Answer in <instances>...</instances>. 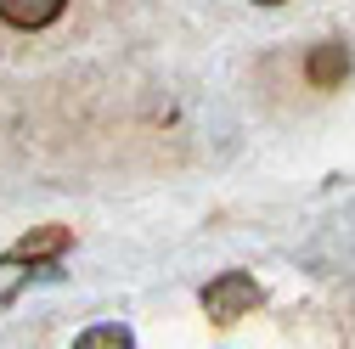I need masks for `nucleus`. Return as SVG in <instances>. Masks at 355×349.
<instances>
[{
    "label": "nucleus",
    "mask_w": 355,
    "mask_h": 349,
    "mask_svg": "<svg viewBox=\"0 0 355 349\" xmlns=\"http://www.w3.org/2000/svg\"><path fill=\"white\" fill-rule=\"evenodd\" d=\"M259 304V287H254V276L248 271H226V276H214L209 287H203V310H209V321H237V316H248Z\"/></svg>",
    "instance_id": "f257e3e1"
},
{
    "label": "nucleus",
    "mask_w": 355,
    "mask_h": 349,
    "mask_svg": "<svg viewBox=\"0 0 355 349\" xmlns=\"http://www.w3.org/2000/svg\"><path fill=\"white\" fill-rule=\"evenodd\" d=\"M68 0H0V23H12V28H46L62 17Z\"/></svg>",
    "instance_id": "f03ea898"
},
{
    "label": "nucleus",
    "mask_w": 355,
    "mask_h": 349,
    "mask_svg": "<svg viewBox=\"0 0 355 349\" xmlns=\"http://www.w3.org/2000/svg\"><path fill=\"white\" fill-rule=\"evenodd\" d=\"M304 73H310V84H316V91H333V84L349 73V46H316L310 51V62H304Z\"/></svg>",
    "instance_id": "7ed1b4c3"
},
{
    "label": "nucleus",
    "mask_w": 355,
    "mask_h": 349,
    "mask_svg": "<svg viewBox=\"0 0 355 349\" xmlns=\"http://www.w3.org/2000/svg\"><path fill=\"white\" fill-rule=\"evenodd\" d=\"M62 248H68V231H62V226H46V231H34V237L12 242L6 259H17V265L28 259V265H34V259H51V253H62Z\"/></svg>",
    "instance_id": "20e7f679"
},
{
    "label": "nucleus",
    "mask_w": 355,
    "mask_h": 349,
    "mask_svg": "<svg viewBox=\"0 0 355 349\" xmlns=\"http://www.w3.org/2000/svg\"><path fill=\"white\" fill-rule=\"evenodd\" d=\"M73 349H136V343H130V332H124V327L102 321V327H91V332H79V343H73Z\"/></svg>",
    "instance_id": "39448f33"
},
{
    "label": "nucleus",
    "mask_w": 355,
    "mask_h": 349,
    "mask_svg": "<svg viewBox=\"0 0 355 349\" xmlns=\"http://www.w3.org/2000/svg\"><path fill=\"white\" fill-rule=\"evenodd\" d=\"M254 6H282V0H254Z\"/></svg>",
    "instance_id": "423d86ee"
}]
</instances>
